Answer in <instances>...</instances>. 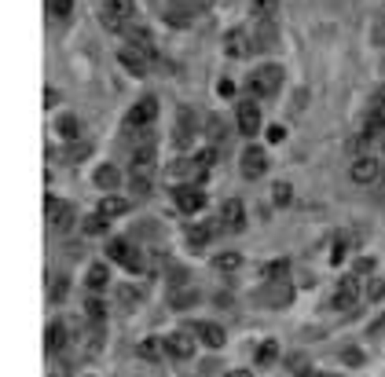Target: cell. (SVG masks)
I'll list each match as a JSON object with an SVG mask.
<instances>
[{"label":"cell","mask_w":385,"mask_h":377,"mask_svg":"<svg viewBox=\"0 0 385 377\" xmlns=\"http://www.w3.org/2000/svg\"><path fill=\"white\" fill-rule=\"evenodd\" d=\"M220 228L224 231H242L246 228V206L239 198H228L224 202V209H220Z\"/></svg>","instance_id":"9c48e42d"},{"label":"cell","mask_w":385,"mask_h":377,"mask_svg":"<svg viewBox=\"0 0 385 377\" xmlns=\"http://www.w3.org/2000/svg\"><path fill=\"white\" fill-rule=\"evenodd\" d=\"M48 220L56 231H70L73 228V209L70 206H59L56 198H48Z\"/></svg>","instance_id":"2e32d148"},{"label":"cell","mask_w":385,"mask_h":377,"mask_svg":"<svg viewBox=\"0 0 385 377\" xmlns=\"http://www.w3.org/2000/svg\"><path fill=\"white\" fill-rule=\"evenodd\" d=\"M268 139H272V143H283V139H286V128H283V125H272V128H268Z\"/></svg>","instance_id":"ab89813d"},{"label":"cell","mask_w":385,"mask_h":377,"mask_svg":"<svg viewBox=\"0 0 385 377\" xmlns=\"http://www.w3.org/2000/svg\"><path fill=\"white\" fill-rule=\"evenodd\" d=\"M67 289H70L67 278H56V282H51V289H48V297H51V300H62V297H67Z\"/></svg>","instance_id":"f35d334b"},{"label":"cell","mask_w":385,"mask_h":377,"mask_svg":"<svg viewBox=\"0 0 385 377\" xmlns=\"http://www.w3.org/2000/svg\"><path fill=\"white\" fill-rule=\"evenodd\" d=\"M228 377H253V374H250V370H231Z\"/></svg>","instance_id":"bcb514c9"},{"label":"cell","mask_w":385,"mask_h":377,"mask_svg":"<svg viewBox=\"0 0 385 377\" xmlns=\"http://www.w3.org/2000/svg\"><path fill=\"white\" fill-rule=\"evenodd\" d=\"M235 125H239V136H257L261 132V106L242 99L239 110H235Z\"/></svg>","instance_id":"5b68a950"},{"label":"cell","mask_w":385,"mask_h":377,"mask_svg":"<svg viewBox=\"0 0 385 377\" xmlns=\"http://www.w3.org/2000/svg\"><path fill=\"white\" fill-rule=\"evenodd\" d=\"M382 154H385V136H382Z\"/></svg>","instance_id":"7dc6e473"},{"label":"cell","mask_w":385,"mask_h":377,"mask_svg":"<svg viewBox=\"0 0 385 377\" xmlns=\"http://www.w3.org/2000/svg\"><path fill=\"white\" fill-rule=\"evenodd\" d=\"M253 359H257V366H272L275 359H279V344H275V341L257 344V355H253Z\"/></svg>","instance_id":"d4e9b609"},{"label":"cell","mask_w":385,"mask_h":377,"mask_svg":"<svg viewBox=\"0 0 385 377\" xmlns=\"http://www.w3.org/2000/svg\"><path fill=\"white\" fill-rule=\"evenodd\" d=\"M132 15H136V0H103L100 8V23L110 34H121V29L132 26Z\"/></svg>","instance_id":"7a4b0ae2"},{"label":"cell","mask_w":385,"mask_h":377,"mask_svg":"<svg viewBox=\"0 0 385 377\" xmlns=\"http://www.w3.org/2000/svg\"><path fill=\"white\" fill-rule=\"evenodd\" d=\"M56 132L62 136V139H78L81 136V121L73 114H62L59 121H56Z\"/></svg>","instance_id":"cb8c5ba5"},{"label":"cell","mask_w":385,"mask_h":377,"mask_svg":"<svg viewBox=\"0 0 385 377\" xmlns=\"http://www.w3.org/2000/svg\"><path fill=\"white\" fill-rule=\"evenodd\" d=\"M195 4H209V0H195Z\"/></svg>","instance_id":"c3c4849f"},{"label":"cell","mask_w":385,"mask_h":377,"mask_svg":"<svg viewBox=\"0 0 385 377\" xmlns=\"http://www.w3.org/2000/svg\"><path fill=\"white\" fill-rule=\"evenodd\" d=\"M67 341H70V330H67V322H51V326H48V341H45L48 355H56L59 348H67Z\"/></svg>","instance_id":"ffe728a7"},{"label":"cell","mask_w":385,"mask_h":377,"mask_svg":"<svg viewBox=\"0 0 385 377\" xmlns=\"http://www.w3.org/2000/svg\"><path fill=\"white\" fill-rule=\"evenodd\" d=\"M345 363H349V366H360V363H363V352H360V348H349V352H345Z\"/></svg>","instance_id":"60d3db41"},{"label":"cell","mask_w":385,"mask_h":377,"mask_svg":"<svg viewBox=\"0 0 385 377\" xmlns=\"http://www.w3.org/2000/svg\"><path fill=\"white\" fill-rule=\"evenodd\" d=\"M275 12H279V0H253V15L261 19V23H268Z\"/></svg>","instance_id":"f546056e"},{"label":"cell","mask_w":385,"mask_h":377,"mask_svg":"<svg viewBox=\"0 0 385 377\" xmlns=\"http://www.w3.org/2000/svg\"><path fill=\"white\" fill-rule=\"evenodd\" d=\"M125 37H128V45H132L136 51H143V56H154V34H151V29H143V26H128Z\"/></svg>","instance_id":"9a60e30c"},{"label":"cell","mask_w":385,"mask_h":377,"mask_svg":"<svg viewBox=\"0 0 385 377\" xmlns=\"http://www.w3.org/2000/svg\"><path fill=\"white\" fill-rule=\"evenodd\" d=\"M84 231H89V234H103L106 231V217H103V212L89 217V220H84Z\"/></svg>","instance_id":"8d00e7d4"},{"label":"cell","mask_w":385,"mask_h":377,"mask_svg":"<svg viewBox=\"0 0 385 377\" xmlns=\"http://www.w3.org/2000/svg\"><path fill=\"white\" fill-rule=\"evenodd\" d=\"M89 289H103L106 286V264H95V267H89Z\"/></svg>","instance_id":"836d02e7"},{"label":"cell","mask_w":385,"mask_h":377,"mask_svg":"<svg viewBox=\"0 0 385 377\" xmlns=\"http://www.w3.org/2000/svg\"><path fill=\"white\" fill-rule=\"evenodd\" d=\"M128 180H132L136 195H147L151 191V180H154V143L151 147H140L128 161Z\"/></svg>","instance_id":"6da1fadb"},{"label":"cell","mask_w":385,"mask_h":377,"mask_svg":"<svg viewBox=\"0 0 385 377\" xmlns=\"http://www.w3.org/2000/svg\"><path fill=\"white\" fill-rule=\"evenodd\" d=\"M272 202H275V206H290V202H294V187L286 180H279L272 187Z\"/></svg>","instance_id":"83f0119b"},{"label":"cell","mask_w":385,"mask_h":377,"mask_svg":"<svg viewBox=\"0 0 385 377\" xmlns=\"http://www.w3.org/2000/svg\"><path fill=\"white\" fill-rule=\"evenodd\" d=\"M290 271V264L286 260H275V264H264V271H261V278H268V282H279V278Z\"/></svg>","instance_id":"d6a6232c"},{"label":"cell","mask_w":385,"mask_h":377,"mask_svg":"<svg viewBox=\"0 0 385 377\" xmlns=\"http://www.w3.org/2000/svg\"><path fill=\"white\" fill-rule=\"evenodd\" d=\"M173 202H176L180 212H202V206H206V195H202V191H195V187H176Z\"/></svg>","instance_id":"7c38bea8"},{"label":"cell","mask_w":385,"mask_h":377,"mask_svg":"<svg viewBox=\"0 0 385 377\" xmlns=\"http://www.w3.org/2000/svg\"><path fill=\"white\" fill-rule=\"evenodd\" d=\"M45 106H48V110H56V106H59V92H56V88L45 92Z\"/></svg>","instance_id":"b9f144b4"},{"label":"cell","mask_w":385,"mask_h":377,"mask_svg":"<svg viewBox=\"0 0 385 377\" xmlns=\"http://www.w3.org/2000/svg\"><path fill=\"white\" fill-rule=\"evenodd\" d=\"M371 267H374L371 260H360V264H356V275H367V271H371Z\"/></svg>","instance_id":"f6af8a7d"},{"label":"cell","mask_w":385,"mask_h":377,"mask_svg":"<svg viewBox=\"0 0 385 377\" xmlns=\"http://www.w3.org/2000/svg\"><path fill=\"white\" fill-rule=\"evenodd\" d=\"M268 172V150L264 147H246L242 154V176L246 180H261Z\"/></svg>","instance_id":"52a82bcc"},{"label":"cell","mask_w":385,"mask_h":377,"mask_svg":"<svg viewBox=\"0 0 385 377\" xmlns=\"http://www.w3.org/2000/svg\"><path fill=\"white\" fill-rule=\"evenodd\" d=\"M165 176L173 180V183H180V187H184V180H198L202 172H198V165H195V161H187V158H176L173 165H169V172H165Z\"/></svg>","instance_id":"e0dca14e"},{"label":"cell","mask_w":385,"mask_h":377,"mask_svg":"<svg viewBox=\"0 0 385 377\" xmlns=\"http://www.w3.org/2000/svg\"><path fill=\"white\" fill-rule=\"evenodd\" d=\"M349 176L356 180V183H374L382 176V161L374 158V154H356V161L349 165Z\"/></svg>","instance_id":"8992f818"},{"label":"cell","mask_w":385,"mask_h":377,"mask_svg":"<svg viewBox=\"0 0 385 377\" xmlns=\"http://www.w3.org/2000/svg\"><path fill=\"white\" fill-rule=\"evenodd\" d=\"M154 117H158V99H154V95H147V99H140L132 110L125 114V128H128V132H140V128L154 125Z\"/></svg>","instance_id":"277c9868"},{"label":"cell","mask_w":385,"mask_h":377,"mask_svg":"<svg viewBox=\"0 0 385 377\" xmlns=\"http://www.w3.org/2000/svg\"><path fill=\"white\" fill-rule=\"evenodd\" d=\"M162 341H165V352L173 355V359H191V355H195V341H191L187 333H169Z\"/></svg>","instance_id":"4fadbf2b"},{"label":"cell","mask_w":385,"mask_h":377,"mask_svg":"<svg viewBox=\"0 0 385 377\" xmlns=\"http://www.w3.org/2000/svg\"><path fill=\"white\" fill-rule=\"evenodd\" d=\"M84 315H89V322H103L106 304H103L100 297H89V300H84Z\"/></svg>","instance_id":"4dcf8cb0"},{"label":"cell","mask_w":385,"mask_h":377,"mask_svg":"<svg viewBox=\"0 0 385 377\" xmlns=\"http://www.w3.org/2000/svg\"><path fill=\"white\" fill-rule=\"evenodd\" d=\"M48 15H51V23H67L73 15V0H48Z\"/></svg>","instance_id":"484cf974"},{"label":"cell","mask_w":385,"mask_h":377,"mask_svg":"<svg viewBox=\"0 0 385 377\" xmlns=\"http://www.w3.org/2000/svg\"><path fill=\"white\" fill-rule=\"evenodd\" d=\"M169 26H191L195 12H191V0H169Z\"/></svg>","instance_id":"ac0fdd59"},{"label":"cell","mask_w":385,"mask_h":377,"mask_svg":"<svg viewBox=\"0 0 385 377\" xmlns=\"http://www.w3.org/2000/svg\"><path fill=\"white\" fill-rule=\"evenodd\" d=\"M191 136H195V132H191V114L184 110V114H180V117H176V132H173V139H176V143H180V147H184V143H187V139H191Z\"/></svg>","instance_id":"f1b7e54d"},{"label":"cell","mask_w":385,"mask_h":377,"mask_svg":"<svg viewBox=\"0 0 385 377\" xmlns=\"http://www.w3.org/2000/svg\"><path fill=\"white\" fill-rule=\"evenodd\" d=\"M283 84V66H275V62H268V66H257L250 73V81H246V88H250L253 99H268V95L279 92Z\"/></svg>","instance_id":"3957f363"},{"label":"cell","mask_w":385,"mask_h":377,"mask_svg":"<svg viewBox=\"0 0 385 377\" xmlns=\"http://www.w3.org/2000/svg\"><path fill=\"white\" fill-rule=\"evenodd\" d=\"M356 300H360L356 278H345V282L334 289V297H330V308H334V311H349V308H356Z\"/></svg>","instance_id":"30bf717a"},{"label":"cell","mask_w":385,"mask_h":377,"mask_svg":"<svg viewBox=\"0 0 385 377\" xmlns=\"http://www.w3.org/2000/svg\"><path fill=\"white\" fill-rule=\"evenodd\" d=\"M374 136H385V106H374L367 114V121H363V139L360 143H371Z\"/></svg>","instance_id":"d6986e66"},{"label":"cell","mask_w":385,"mask_h":377,"mask_svg":"<svg viewBox=\"0 0 385 377\" xmlns=\"http://www.w3.org/2000/svg\"><path fill=\"white\" fill-rule=\"evenodd\" d=\"M136 352H140L143 359H151V363H154V359H162L165 341H154V337H151V341H140V348H136Z\"/></svg>","instance_id":"4316f807"},{"label":"cell","mask_w":385,"mask_h":377,"mask_svg":"<svg viewBox=\"0 0 385 377\" xmlns=\"http://www.w3.org/2000/svg\"><path fill=\"white\" fill-rule=\"evenodd\" d=\"M191 161H195V165H198V172L213 169V165H217V147H206V150H198V154L191 158Z\"/></svg>","instance_id":"1f68e13d"},{"label":"cell","mask_w":385,"mask_h":377,"mask_svg":"<svg viewBox=\"0 0 385 377\" xmlns=\"http://www.w3.org/2000/svg\"><path fill=\"white\" fill-rule=\"evenodd\" d=\"M95 183H100L103 191H117L121 187V172H117L114 165H100L95 169Z\"/></svg>","instance_id":"7402d4cb"},{"label":"cell","mask_w":385,"mask_h":377,"mask_svg":"<svg viewBox=\"0 0 385 377\" xmlns=\"http://www.w3.org/2000/svg\"><path fill=\"white\" fill-rule=\"evenodd\" d=\"M198 337H202V344H209V348H224V341H228V337H224V330L217 326V322H198Z\"/></svg>","instance_id":"44dd1931"},{"label":"cell","mask_w":385,"mask_h":377,"mask_svg":"<svg viewBox=\"0 0 385 377\" xmlns=\"http://www.w3.org/2000/svg\"><path fill=\"white\" fill-rule=\"evenodd\" d=\"M341 256H345V239H338V245H334V264L341 260Z\"/></svg>","instance_id":"7bdbcfd3"},{"label":"cell","mask_w":385,"mask_h":377,"mask_svg":"<svg viewBox=\"0 0 385 377\" xmlns=\"http://www.w3.org/2000/svg\"><path fill=\"white\" fill-rule=\"evenodd\" d=\"M117 62H121L132 77H147V56H143V51H136L132 45L117 48Z\"/></svg>","instance_id":"8fae6325"},{"label":"cell","mask_w":385,"mask_h":377,"mask_svg":"<svg viewBox=\"0 0 385 377\" xmlns=\"http://www.w3.org/2000/svg\"><path fill=\"white\" fill-rule=\"evenodd\" d=\"M217 267H220V271H239V267H242V256H239V253H220V256H217Z\"/></svg>","instance_id":"e575fe53"},{"label":"cell","mask_w":385,"mask_h":377,"mask_svg":"<svg viewBox=\"0 0 385 377\" xmlns=\"http://www.w3.org/2000/svg\"><path fill=\"white\" fill-rule=\"evenodd\" d=\"M217 231H220L217 223H202V228H195V231H191V242H195V245H202V242H209Z\"/></svg>","instance_id":"d590c367"},{"label":"cell","mask_w":385,"mask_h":377,"mask_svg":"<svg viewBox=\"0 0 385 377\" xmlns=\"http://www.w3.org/2000/svg\"><path fill=\"white\" fill-rule=\"evenodd\" d=\"M106 256H110L114 264H125V267H132V271H140V256H136V250L128 242H110Z\"/></svg>","instance_id":"5bb4252c"},{"label":"cell","mask_w":385,"mask_h":377,"mask_svg":"<svg viewBox=\"0 0 385 377\" xmlns=\"http://www.w3.org/2000/svg\"><path fill=\"white\" fill-rule=\"evenodd\" d=\"M100 212H103V217H121V212H128V198L106 195V198L100 202Z\"/></svg>","instance_id":"603a6c76"},{"label":"cell","mask_w":385,"mask_h":377,"mask_svg":"<svg viewBox=\"0 0 385 377\" xmlns=\"http://www.w3.org/2000/svg\"><path fill=\"white\" fill-rule=\"evenodd\" d=\"M367 297H371V300H385V278H371Z\"/></svg>","instance_id":"74e56055"},{"label":"cell","mask_w":385,"mask_h":377,"mask_svg":"<svg viewBox=\"0 0 385 377\" xmlns=\"http://www.w3.org/2000/svg\"><path fill=\"white\" fill-rule=\"evenodd\" d=\"M253 48H257V45H253V34H250V29H231V34L224 37V51H228L231 59H246Z\"/></svg>","instance_id":"ba28073f"},{"label":"cell","mask_w":385,"mask_h":377,"mask_svg":"<svg viewBox=\"0 0 385 377\" xmlns=\"http://www.w3.org/2000/svg\"><path fill=\"white\" fill-rule=\"evenodd\" d=\"M220 95H235V84L231 81H220Z\"/></svg>","instance_id":"ee69618b"}]
</instances>
